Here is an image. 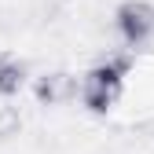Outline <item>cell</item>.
Returning a JSON list of instances; mask_svg holds the SVG:
<instances>
[{"mask_svg":"<svg viewBox=\"0 0 154 154\" xmlns=\"http://www.w3.org/2000/svg\"><path fill=\"white\" fill-rule=\"evenodd\" d=\"M128 70H132V55H106L103 63H95L81 81H77V99L92 114H106L121 99Z\"/></svg>","mask_w":154,"mask_h":154,"instance_id":"1","label":"cell"},{"mask_svg":"<svg viewBox=\"0 0 154 154\" xmlns=\"http://www.w3.org/2000/svg\"><path fill=\"white\" fill-rule=\"evenodd\" d=\"M26 63L22 59H15V55H0V95H18L26 88Z\"/></svg>","mask_w":154,"mask_h":154,"instance_id":"4","label":"cell"},{"mask_svg":"<svg viewBox=\"0 0 154 154\" xmlns=\"http://www.w3.org/2000/svg\"><path fill=\"white\" fill-rule=\"evenodd\" d=\"M77 81H81V77H73V73H66V70H51V73H44V77H37L33 95H37L41 106H63V103L77 99Z\"/></svg>","mask_w":154,"mask_h":154,"instance_id":"3","label":"cell"},{"mask_svg":"<svg viewBox=\"0 0 154 154\" xmlns=\"http://www.w3.org/2000/svg\"><path fill=\"white\" fill-rule=\"evenodd\" d=\"M18 132H22V114L15 106H0V143L15 140Z\"/></svg>","mask_w":154,"mask_h":154,"instance_id":"5","label":"cell"},{"mask_svg":"<svg viewBox=\"0 0 154 154\" xmlns=\"http://www.w3.org/2000/svg\"><path fill=\"white\" fill-rule=\"evenodd\" d=\"M114 26H118V37L128 44V51L150 44L154 41V4H147V0H125L114 11Z\"/></svg>","mask_w":154,"mask_h":154,"instance_id":"2","label":"cell"}]
</instances>
